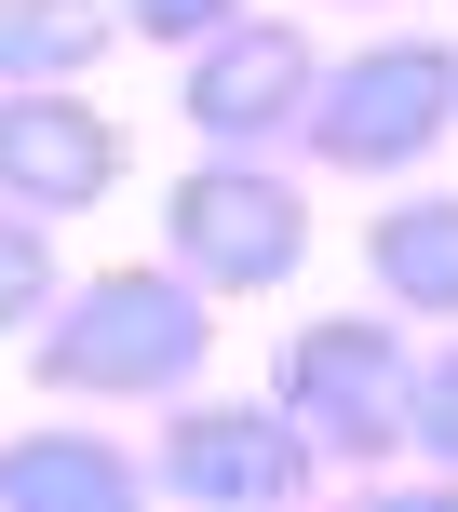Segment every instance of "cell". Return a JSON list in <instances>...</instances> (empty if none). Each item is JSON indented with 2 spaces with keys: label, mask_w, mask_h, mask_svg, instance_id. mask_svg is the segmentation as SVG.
I'll return each mask as SVG.
<instances>
[{
  "label": "cell",
  "mask_w": 458,
  "mask_h": 512,
  "mask_svg": "<svg viewBox=\"0 0 458 512\" xmlns=\"http://www.w3.org/2000/svg\"><path fill=\"white\" fill-rule=\"evenodd\" d=\"M270 391L310 418L337 472H391L405 459V391H418V351H405V310H324L270 351Z\"/></svg>",
  "instance_id": "4"
},
{
  "label": "cell",
  "mask_w": 458,
  "mask_h": 512,
  "mask_svg": "<svg viewBox=\"0 0 458 512\" xmlns=\"http://www.w3.org/2000/svg\"><path fill=\"white\" fill-rule=\"evenodd\" d=\"M149 472H162V499H189V512H297L310 486H324V445H310V418L283 405H189L176 391V418L149 432Z\"/></svg>",
  "instance_id": "5"
},
{
  "label": "cell",
  "mask_w": 458,
  "mask_h": 512,
  "mask_svg": "<svg viewBox=\"0 0 458 512\" xmlns=\"http://www.w3.org/2000/svg\"><path fill=\"white\" fill-rule=\"evenodd\" d=\"M108 189H122V122L81 81H0V203L95 216Z\"/></svg>",
  "instance_id": "7"
},
{
  "label": "cell",
  "mask_w": 458,
  "mask_h": 512,
  "mask_svg": "<svg viewBox=\"0 0 458 512\" xmlns=\"http://www.w3.org/2000/svg\"><path fill=\"white\" fill-rule=\"evenodd\" d=\"M243 14H256V0H122V27L162 41V54H203L216 27H243Z\"/></svg>",
  "instance_id": "13"
},
{
  "label": "cell",
  "mask_w": 458,
  "mask_h": 512,
  "mask_svg": "<svg viewBox=\"0 0 458 512\" xmlns=\"http://www.w3.org/2000/svg\"><path fill=\"white\" fill-rule=\"evenodd\" d=\"M458 135V41H364L324 68V95H310L297 149L324 162V176H418Z\"/></svg>",
  "instance_id": "3"
},
{
  "label": "cell",
  "mask_w": 458,
  "mask_h": 512,
  "mask_svg": "<svg viewBox=\"0 0 458 512\" xmlns=\"http://www.w3.org/2000/svg\"><path fill=\"white\" fill-rule=\"evenodd\" d=\"M54 297H68V270H54V216L0 203V337H41Z\"/></svg>",
  "instance_id": "11"
},
{
  "label": "cell",
  "mask_w": 458,
  "mask_h": 512,
  "mask_svg": "<svg viewBox=\"0 0 458 512\" xmlns=\"http://www.w3.org/2000/svg\"><path fill=\"white\" fill-rule=\"evenodd\" d=\"M122 27V0H0V81H81Z\"/></svg>",
  "instance_id": "10"
},
{
  "label": "cell",
  "mask_w": 458,
  "mask_h": 512,
  "mask_svg": "<svg viewBox=\"0 0 458 512\" xmlns=\"http://www.w3.org/2000/svg\"><path fill=\"white\" fill-rule=\"evenodd\" d=\"M364 270L405 324H458V189H391L364 216Z\"/></svg>",
  "instance_id": "9"
},
{
  "label": "cell",
  "mask_w": 458,
  "mask_h": 512,
  "mask_svg": "<svg viewBox=\"0 0 458 512\" xmlns=\"http://www.w3.org/2000/svg\"><path fill=\"white\" fill-rule=\"evenodd\" d=\"M162 256H176L203 297H283L310 270V189L270 149H203L162 189Z\"/></svg>",
  "instance_id": "2"
},
{
  "label": "cell",
  "mask_w": 458,
  "mask_h": 512,
  "mask_svg": "<svg viewBox=\"0 0 458 512\" xmlns=\"http://www.w3.org/2000/svg\"><path fill=\"white\" fill-rule=\"evenodd\" d=\"M216 364V297L176 256H122V270H81L41 310V391L68 405H176Z\"/></svg>",
  "instance_id": "1"
},
{
  "label": "cell",
  "mask_w": 458,
  "mask_h": 512,
  "mask_svg": "<svg viewBox=\"0 0 458 512\" xmlns=\"http://www.w3.org/2000/svg\"><path fill=\"white\" fill-rule=\"evenodd\" d=\"M310 95H324L310 27H297V14H243V27H216V41L189 54L176 122L203 135V149H283V135L310 122Z\"/></svg>",
  "instance_id": "6"
},
{
  "label": "cell",
  "mask_w": 458,
  "mask_h": 512,
  "mask_svg": "<svg viewBox=\"0 0 458 512\" xmlns=\"http://www.w3.org/2000/svg\"><path fill=\"white\" fill-rule=\"evenodd\" d=\"M405 459H432L458 486V337L445 351H418V391H405Z\"/></svg>",
  "instance_id": "12"
},
{
  "label": "cell",
  "mask_w": 458,
  "mask_h": 512,
  "mask_svg": "<svg viewBox=\"0 0 458 512\" xmlns=\"http://www.w3.org/2000/svg\"><path fill=\"white\" fill-rule=\"evenodd\" d=\"M135 486H162V472L108 432H68V418L0 445V512H135Z\"/></svg>",
  "instance_id": "8"
}]
</instances>
